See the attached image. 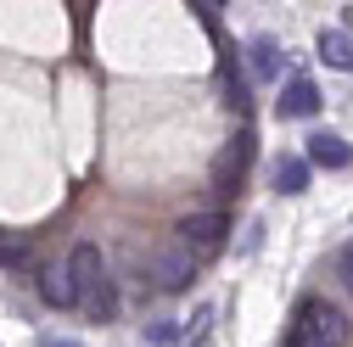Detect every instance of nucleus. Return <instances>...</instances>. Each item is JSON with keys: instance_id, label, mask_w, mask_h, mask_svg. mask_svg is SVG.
Instances as JSON below:
<instances>
[{"instance_id": "423d86ee", "label": "nucleus", "mask_w": 353, "mask_h": 347, "mask_svg": "<svg viewBox=\"0 0 353 347\" xmlns=\"http://www.w3.org/2000/svg\"><path fill=\"white\" fill-rule=\"evenodd\" d=\"M275 107H281V118H314V112H320V90H314V78H303V73L286 78V90H281Z\"/></svg>"}, {"instance_id": "20e7f679", "label": "nucleus", "mask_w": 353, "mask_h": 347, "mask_svg": "<svg viewBox=\"0 0 353 347\" xmlns=\"http://www.w3.org/2000/svg\"><path fill=\"white\" fill-rule=\"evenodd\" d=\"M146 269H152V280H157L163 291H185V286L196 280V257H191L180 241H157L152 257H146Z\"/></svg>"}, {"instance_id": "ddd939ff", "label": "nucleus", "mask_w": 353, "mask_h": 347, "mask_svg": "<svg viewBox=\"0 0 353 347\" xmlns=\"http://www.w3.org/2000/svg\"><path fill=\"white\" fill-rule=\"evenodd\" d=\"M342 280H347V291H353V241L342 246Z\"/></svg>"}, {"instance_id": "6e6552de", "label": "nucleus", "mask_w": 353, "mask_h": 347, "mask_svg": "<svg viewBox=\"0 0 353 347\" xmlns=\"http://www.w3.org/2000/svg\"><path fill=\"white\" fill-rule=\"evenodd\" d=\"M320 56H325V67H353V39H347V28H325V34H320Z\"/></svg>"}, {"instance_id": "9b49d317", "label": "nucleus", "mask_w": 353, "mask_h": 347, "mask_svg": "<svg viewBox=\"0 0 353 347\" xmlns=\"http://www.w3.org/2000/svg\"><path fill=\"white\" fill-rule=\"evenodd\" d=\"M0 264H12V269H17V264H28V246H23V241H12V246L0 241Z\"/></svg>"}, {"instance_id": "4468645a", "label": "nucleus", "mask_w": 353, "mask_h": 347, "mask_svg": "<svg viewBox=\"0 0 353 347\" xmlns=\"http://www.w3.org/2000/svg\"><path fill=\"white\" fill-rule=\"evenodd\" d=\"M39 347H79V341H68V336H46Z\"/></svg>"}, {"instance_id": "f257e3e1", "label": "nucleus", "mask_w": 353, "mask_h": 347, "mask_svg": "<svg viewBox=\"0 0 353 347\" xmlns=\"http://www.w3.org/2000/svg\"><path fill=\"white\" fill-rule=\"evenodd\" d=\"M68 280H73V308H84L90 319H112L118 314V286H112V269L96 241H79L68 252Z\"/></svg>"}, {"instance_id": "f03ea898", "label": "nucleus", "mask_w": 353, "mask_h": 347, "mask_svg": "<svg viewBox=\"0 0 353 347\" xmlns=\"http://www.w3.org/2000/svg\"><path fill=\"white\" fill-rule=\"evenodd\" d=\"M347 314L325 297H303L286 325V347H347Z\"/></svg>"}, {"instance_id": "2eb2a0df", "label": "nucleus", "mask_w": 353, "mask_h": 347, "mask_svg": "<svg viewBox=\"0 0 353 347\" xmlns=\"http://www.w3.org/2000/svg\"><path fill=\"white\" fill-rule=\"evenodd\" d=\"M342 12H347V17H342V23H347V28H353V6H342Z\"/></svg>"}, {"instance_id": "f8f14e48", "label": "nucleus", "mask_w": 353, "mask_h": 347, "mask_svg": "<svg viewBox=\"0 0 353 347\" xmlns=\"http://www.w3.org/2000/svg\"><path fill=\"white\" fill-rule=\"evenodd\" d=\"M196 17H202V28H219V6H213V0H196V6H191Z\"/></svg>"}, {"instance_id": "39448f33", "label": "nucleus", "mask_w": 353, "mask_h": 347, "mask_svg": "<svg viewBox=\"0 0 353 347\" xmlns=\"http://www.w3.org/2000/svg\"><path fill=\"white\" fill-rule=\"evenodd\" d=\"M303 146H308V151H303L308 168H347V162H353V146H347L342 135H325V129H320V135H308Z\"/></svg>"}, {"instance_id": "9d476101", "label": "nucleus", "mask_w": 353, "mask_h": 347, "mask_svg": "<svg viewBox=\"0 0 353 347\" xmlns=\"http://www.w3.org/2000/svg\"><path fill=\"white\" fill-rule=\"evenodd\" d=\"M39 297H46L51 308H73V280H68V269H46V275H39Z\"/></svg>"}, {"instance_id": "1a4fd4ad", "label": "nucleus", "mask_w": 353, "mask_h": 347, "mask_svg": "<svg viewBox=\"0 0 353 347\" xmlns=\"http://www.w3.org/2000/svg\"><path fill=\"white\" fill-rule=\"evenodd\" d=\"M247 62H252V78H275L281 73V45H275V39H252Z\"/></svg>"}, {"instance_id": "0eeeda50", "label": "nucleus", "mask_w": 353, "mask_h": 347, "mask_svg": "<svg viewBox=\"0 0 353 347\" xmlns=\"http://www.w3.org/2000/svg\"><path fill=\"white\" fill-rule=\"evenodd\" d=\"M275 191H281V196H303V191H308V162H303V157H292V151L275 157Z\"/></svg>"}, {"instance_id": "7ed1b4c3", "label": "nucleus", "mask_w": 353, "mask_h": 347, "mask_svg": "<svg viewBox=\"0 0 353 347\" xmlns=\"http://www.w3.org/2000/svg\"><path fill=\"white\" fill-rule=\"evenodd\" d=\"M174 235H180V246H185L191 257H213L219 246H225V235H230V219H225L219 207H202V213H185Z\"/></svg>"}]
</instances>
